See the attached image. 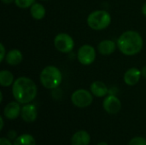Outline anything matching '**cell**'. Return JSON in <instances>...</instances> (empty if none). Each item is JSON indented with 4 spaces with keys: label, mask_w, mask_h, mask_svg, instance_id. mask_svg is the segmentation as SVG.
I'll list each match as a JSON object with an SVG mask.
<instances>
[{
    "label": "cell",
    "mask_w": 146,
    "mask_h": 145,
    "mask_svg": "<svg viewBox=\"0 0 146 145\" xmlns=\"http://www.w3.org/2000/svg\"><path fill=\"white\" fill-rule=\"evenodd\" d=\"M37 91V85L27 77H20L12 85V94L21 104H27L34 100Z\"/></svg>",
    "instance_id": "cell-1"
},
{
    "label": "cell",
    "mask_w": 146,
    "mask_h": 145,
    "mask_svg": "<svg viewBox=\"0 0 146 145\" xmlns=\"http://www.w3.org/2000/svg\"><path fill=\"white\" fill-rule=\"evenodd\" d=\"M117 48L126 56H134L143 48V38L136 31H126L117 39Z\"/></svg>",
    "instance_id": "cell-2"
},
{
    "label": "cell",
    "mask_w": 146,
    "mask_h": 145,
    "mask_svg": "<svg viewBox=\"0 0 146 145\" xmlns=\"http://www.w3.org/2000/svg\"><path fill=\"white\" fill-rule=\"evenodd\" d=\"M39 80L44 88L54 90L61 85L62 74L58 68L55 66H47L41 71Z\"/></svg>",
    "instance_id": "cell-3"
},
{
    "label": "cell",
    "mask_w": 146,
    "mask_h": 145,
    "mask_svg": "<svg viewBox=\"0 0 146 145\" xmlns=\"http://www.w3.org/2000/svg\"><path fill=\"white\" fill-rule=\"evenodd\" d=\"M86 21L87 25L92 30L101 31L107 28L110 25L111 15L106 10H95L88 15Z\"/></svg>",
    "instance_id": "cell-4"
},
{
    "label": "cell",
    "mask_w": 146,
    "mask_h": 145,
    "mask_svg": "<svg viewBox=\"0 0 146 145\" xmlns=\"http://www.w3.org/2000/svg\"><path fill=\"white\" fill-rule=\"evenodd\" d=\"M73 104L77 108H86L90 106L93 101L92 93L86 89H79L73 92L71 96Z\"/></svg>",
    "instance_id": "cell-5"
},
{
    "label": "cell",
    "mask_w": 146,
    "mask_h": 145,
    "mask_svg": "<svg viewBox=\"0 0 146 145\" xmlns=\"http://www.w3.org/2000/svg\"><path fill=\"white\" fill-rule=\"evenodd\" d=\"M54 45L58 51L62 53H69L74 48V41L69 34L60 32L54 38Z\"/></svg>",
    "instance_id": "cell-6"
},
{
    "label": "cell",
    "mask_w": 146,
    "mask_h": 145,
    "mask_svg": "<svg viewBox=\"0 0 146 145\" xmlns=\"http://www.w3.org/2000/svg\"><path fill=\"white\" fill-rule=\"evenodd\" d=\"M96 50L90 44H84L80 47L77 52V58L80 63L85 66L91 65L96 60Z\"/></svg>",
    "instance_id": "cell-7"
},
{
    "label": "cell",
    "mask_w": 146,
    "mask_h": 145,
    "mask_svg": "<svg viewBox=\"0 0 146 145\" xmlns=\"http://www.w3.org/2000/svg\"><path fill=\"white\" fill-rule=\"evenodd\" d=\"M103 107L107 113H109L110 115H115L121 110V103L120 99L115 95L110 94L104 100Z\"/></svg>",
    "instance_id": "cell-8"
},
{
    "label": "cell",
    "mask_w": 146,
    "mask_h": 145,
    "mask_svg": "<svg viewBox=\"0 0 146 145\" xmlns=\"http://www.w3.org/2000/svg\"><path fill=\"white\" fill-rule=\"evenodd\" d=\"M142 76L141 70L137 68H131L126 71L123 76L124 82L130 86H133L137 85Z\"/></svg>",
    "instance_id": "cell-9"
},
{
    "label": "cell",
    "mask_w": 146,
    "mask_h": 145,
    "mask_svg": "<svg viewBox=\"0 0 146 145\" xmlns=\"http://www.w3.org/2000/svg\"><path fill=\"white\" fill-rule=\"evenodd\" d=\"M21 115L22 120L25 122H27V123L33 122L37 119V116H38V111H37L36 106L33 104H30V103L25 104L21 108Z\"/></svg>",
    "instance_id": "cell-10"
},
{
    "label": "cell",
    "mask_w": 146,
    "mask_h": 145,
    "mask_svg": "<svg viewBox=\"0 0 146 145\" xmlns=\"http://www.w3.org/2000/svg\"><path fill=\"white\" fill-rule=\"evenodd\" d=\"M21 112V109L20 103L17 101L8 103L3 109V115L5 118L9 120L16 119L20 115Z\"/></svg>",
    "instance_id": "cell-11"
},
{
    "label": "cell",
    "mask_w": 146,
    "mask_h": 145,
    "mask_svg": "<svg viewBox=\"0 0 146 145\" xmlns=\"http://www.w3.org/2000/svg\"><path fill=\"white\" fill-rule=\"evenodd\" d=\"M116 46H117V44H115V41L110 40V39H104V40H102L98 44V50L101 55L110 56L115 52Z\"/></svg>",
    "instance_id": "cell-12"
},
{
    "label": "cell",
    "mask_w": 146,
    "mask_h": 145,
    "mask_svg": "<svg viewBox=\"0 0 146 145\" xmlns=\"http://www.w3.org/2000/svg\"><path fill=\"white\" fill-rule=\"evenodd\" d=\"M90 90L92 95L97 97H105L107 94H109V91H110L108 86L104 82L99 80L92 82L90 86Z\"/></svg>",
    "instance_id": "cell-13"
},
{
    "label": "cell",
    "mask_w": 146,
    "mask_h": 145,
    "mask_svg": "<svg viewBox=\"0 0 146 145\" xmlns=\"http://www.w3.org/2000/svg\"><path fill=\"white\" fill-rule=\"evenodd\" d=\"M91 142V136L86 131H79L75 132L72 138V145H89Z\"/></svg>",
    "instance_id": "cell-14"
},
{
    "label": "cell",
    "mask_w": 146,
    "mask_h": 145,
    "mask_svg": "<svg viewBox=\"0 0 146 145\" xmlns=\"http://www.w3.org/2000/svg\"><path fill=\"white\" fill-rule=\"evenodd\" d=\"M23 59V56L22 53L21 52V50H19L18 49H12L10 50L5 57L6 62L10 65V66H16L19 65Z\"/></svg>",
    "instance_id": "cell-15"
},
{
    "label": "cell",
    "mask_w": 146,
    "mask_h": 145,
    "mask_svg": "<svg viewBox=\"0 0 146 145\" xmlns=\"http://www.w3.org/2000/svg\"><path fill=\"white\" fill-rule=\"evenodd\" d=\"M30 14L35 20H42L46 14L45 8L39 3H34L30 8Z\"/></svg>",
    "instance_id": "cell-16"
},
{
    "label": "cell",
    "mask_w": 146,
    "mask_h": 145,
    "mask_svg": "<svg viewBox=\"0 0 146 145\" xmlns=\"http://www.w3.org/2000/svg\"><path fill=\"white\" fill-rule=\"evenodd\" d=\"M15 82L14 74L9 70H2L0 72V85L3 87H8Z\"/></svg>",
    "instance_id": "cell-17"
},
{
    "label": "cell",
    "mask_w": 146,
    "mask_h": 145,
    "mask_svg": "<svg viewBox=\"0 0 146 145\" xmlns=\"http://www.w3.org/2000/svg\"><path fill=\"white\" fill-rule=\"evenodd\" d=\"M14 145H36V142L32 135L25 133L19 136L15 140Z\"/></svg>",
    "instance_id": "cell-18"
},
{
    "label": "cell",
    "mask_w": 146,
    "mask_h": 145,
    "mask_svg": "<svg viewBox=\"0 0 146 145\" xmlns=\"http://www.w3.org/2000/svg\"><path fill=\"white\" fill-rule=\"evenodd\" d=\"M35 3V0H15V5L20 9H27Z\"/></svg>",
    "instance_id": "cell-19"
},
{
    "label": "cell",
    "mask_w": 146,
    "mask_h": 145,
    "mask_svg": "<svg viewBox=\"0 0 146 145\" xmlns=\"http://www.w3.org/2000/svg\"><path fill=\"white\" fill-rule=\"evenodd\" d=\"M128 145H146V139L142 137H135L131 139Z\"/></svg>",
    "instance_id": "cell-20"
},
{
    "label": "cell",
    "mask_w": 146,
    "mask_h": 145,
    "mask_svg": "<svg viewBox=\"0 0 146 145\" xmlns=\"http://www.w3.org/2000/svg\"><path fill=\"white\" fill-rule=\"evenodd\" d=\"M0 50H1V54H0V62H3V60H4L5 57H6V55H7L6 50H5V47H4V45H3V43L0 44Z\"/></svg>",
    "instance_id": "cell-21"
},
{
    "label": "cell",
    "mask_w": 146,
    "mask_h": 145,
    "mask_svg": "<svg viewBox=\"0 0 146 145\" xmlns=\"http://www.w3.org/2000/svg\"><path fill=\"white\" fill-rule=\"evenodd\" d=\"M0 145H12V144L9 139H7L5 138H0Z\"/></svg>",
    "instance_id": "cell-22"
},
{
    "label": "cell",
    "mask_w": 146,
    "mask_h": 145,
    "mask_svg": "<svg viewBox=\"0 0 146 145\" xmlns=\"http://www.w3.org/2000/svg\"><path fill=\"white\" fill-rule=\"evenodd\" d=\"M8 137L9 138V139H14L15 137H16V132L15 131H13V130H11V131H9V133H8Z\"/></svg>",
    "instance_id": "cell-23"
},
{
    "label": "cell",
    "mask_w": 146,
    "mask_h": 145,
    "mask_svg": "<svg viewBox=\"0 0 146 145\" xmlns=\"http://www.w3.org/2000/svg\"><path fill=\"white\" fill-rule=\"evenodd\" d=\"M141 73H142V76L146 79V66L142 68V69H141Z\"/></svg>",
    "instance_id": "cell-24"
},
{
    "label": "cell",
    "mask_w": 146,
    "mask_h": 145,
    "mask_svg": "<svg viewBox=\"0 0 146 145\" xmlns=\"http://www.w3.org/2000/svg\"><path fill=\"white\" fill-rule=\"evenodd\" d=\"M142 13H143V15L146 16V2L143 4V6H142Z\"/></svg>",
    "instance_id": "cell-25"
},
{
    "label": "cell",
    "mask_w": 146,
    "mask_h": 145,
    "mask_svg": "<svg viewBox=\"0 0 146 145\" xmlns=\"http://www.w3.org/2000/svg\"><path fill=\"white\" fill-rule=\"evenodd\" d=\"M1 1H2V3H3L5 4H9V3L15 2V0H1Z\"/></svg>",
    "instance_id": "cell-26"
},
{
    "label": "cell",
    "mask_w": 146,
    "mask_h": 145,
    "mask_svg": "<svg viewBox=\"0 0 146 145\" xmlns=\"http://www.w3.org/2000/svg\"><path fill=\"white\" fill-rule=\"evenodd\" d=\"M0 122H1V126H0V130L2 131V130H3V117H2V116L0 117Z\"/></svg>",
    "instance_id": "cell-27"
},
{
    "label": "cell",
    "mask_w": 146,
    "mask_h": 145,
    "mask_svg": "<svg viewBox=\"0 0 146 145\" xmlns=\"http://www.w3.org/2000/svg\"><path fill=\"white\" fill-rule=\"evenodd\" d=\"M0 102H1V103L3 102V92H2V91L0 92Z\"/></svg>",
    "instance_id": "cell-28"
},
{
    "label": "cell",
    "mask_w": 146,
    "mask_h": 145,
    "mask_svg": "<svg viewBox=\"0 0 146 145\" xmlns=\"http://www.w3.org/2000/svg\"><path fill=\"white\" fill-rule=\"evenodd\" d=\"M98 145H108V144L105 142H100L99 144H98Z\"/></svg>",
    "instance_id": "cell-29"
},
{
    "label": "cell",
    "mask_w": 146,
    "mask_h": 145,
    "mask_svg": "<svg viewBox=\"0 0 146 145\" xmlns=\"http://www.w3.org/2000/svg\"><path fill=\"white\" fill-rule=\"evenodd\" d=\"M44 1H46V0H44Z\"/></svg>",
    "instance_id": "cell-30"
}]
</instances>
